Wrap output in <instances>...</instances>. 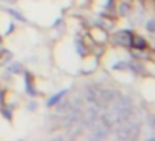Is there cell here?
Returning <instances> with one entry per match:
<instances>
[{
	"label": "cell",
	"instance_id": "1",
	"mask_svg": "<svg viewBox=\"0 0 155 141\" xmlns=\"http://www.w3.org/2000/svg\"><path fill=\"white\" fill-rule=\"evenodd\" d=\"M115 134H117L118 139H137L138 134H140V121L137 118H132V120L125 121V123L115 124Z\"/></svg>",
	"mask_w": 155,
	"mask_h": 141
},
{
	"label": "cell",
	"instance_id": "13",
	"mask_svg": "<svg viewBox=\"0 0 155 141\" xmlns=\"http://www.w3.org/2000/svg\"><path fill=\"white\" fill-rule=\"evenodd\" d=\"M2 113H4V116H5V118H7V120H10V118H12V114H10V111H8V110H5V108H4V111H2Z\"/></svg>",
	"mask_w": 155,
	"mask_h": 141
},
{
	"label": "cell",
	"instance_id": "6",
	"mask_svg": "<svg viewBox=\"0 0 155 141\" xmlns=\"http://www.w3.org/2000/svg\"><path fill=\"white\" fill-rule=\"evenodd\" d=\"M70 106H72V101H68V100H64V101H58V106H57V114H65L68 110H70Z\"/></svg>",
	"mask_w": 155,
	"mask_h": 141
},
{
	"label": "cell",
	"instance_id": "12",
	"mask_svg": "<svg viewBox=\"0 0 155 141\" xmlns=\"http://www.w3.org/2000/svg\"><path fill=\"white\" fill-rule=\"evenodd\" d=\"M147 30L148 32H155V20H148L147 22Z\"/></svg>",
	"mask_w": 155,
	"mask_h": 141
},
{
	"label": "cell",
	"instance_id": "4",
	"mask_svg": "<svg viewBox=\"0 0 155 141\" xmlns=\"http://www.w3.org/2000/svg\"><path fill=\"white\" fill-rule=\"evenodd\" d=\"M85 100H87L88 103L98 106V101H100V88L87 86L85 88Z\"/></svg>",
	"mask_w": 155,
	"mask_h": 141
},
{
	"label": "cell",
	"instance_id": "14",
	"mask_svg": "<svg viewBox=\"0 0 155 141\" xmlns=\"http://www.w3.org/2000/svg\"><path fill=\"white\" fill-rule=\"evenodd\" d=\"M27 108H28V110H35V108H37V105H35V103H30Z\"/></svg>",
	"mask_w": 155,
	"mask_h": 141
},
{
	"label": "cell",
	"instance_id": "7",
	"mask_svg": "<svg viewBox=\"0 0 155 141\" xmlns=\"http://www.w3.org/2000/svg\"><path fill=\"white\" fill-rule=\"evenodd\" d=\"M132 45H134L135 48H138V50H145V48H147V42L142 37H134L132 38Z\"/></svg>",
	"mask_w": 155,
	"mask_h": 141
},
{
	"label": "cell",
	"instance_id": "2",
	"mask_svg": "<svg viewBox=\"0 0 155 141\" xmlns=\"http://www.w3.org/2000/svg\"><path fill=\"white\" fill-rule=\"evenodd\" d=\"M90 130H92L90 131V138H92V139H107V138L110 136V130H108L104 123H100L98 120L90 126Z\"/></svg>",
	"mask_w": 155,
	"mask_h": 141
},
{
	"label": "cell",
	"instance_id": "15",
	"mask_svg": "<svg viewBox=\"0 0 155 141\" xmlns=\"http://www.w3.org/2000/svg\"><path fill=\"white\" fill-rule=\"evenodd\" d=\"M150 58H152V60L155 61V50H153V52H152V53H150Z\"/></svg>",
	"mask_w": 155,
	"mask_h": 141
},
{
	"label": "cell",
	"instance_id": "9",
	"mask_svg": "<svg viewBox=\"0 0 155 141\" xmlns=\"http://www.w3.org/2000/svg\"><path fill=\"white\" fill-rule=\"evenodd\" d=\"M10 58H12V53H10V52L2 50V52H0V67H2V65H5L8 60H10Z\"/></svg>",
	"mask_w": 155,
	"mask_h": 141
},
{
	"label": "cell",
	"instance_id": "3",
	"mask_svg": "<svg viewBox=\"0 0 155 141\" xmlns=\"http://www.w3.org/2000/svg\"><path fill=\"white\" fill-rule=\"evenodd\" d=\"M132 38H134V35H132V32H128V30L117 32V33L114 35V42H115V43L122 45V47H127V48L132 47Z\"/></svg>",
	"mask_w": 155,
	"mask_h": 141
},
{
	"label": "cell",
	"instance_id": "11",
	"mask_svg": "<svg viewBox=\"0 0 155 141\" xmlns=\"http://www.w3.org/2000/svg\"><path fill=\"white\" fill-rule=\"evenodd\" d=\"M8 12H10V14H12V15H14V17H15V18H18V20H20V22H25V17H24V15H22V14H18V12H15V10H12V8H10V10H8Z\"/></svg>",
	"mask_w": 155,
	"mask_h": 141
},
{
	"label": "cell",
	"instance_id": "10",
	"mask_svg": "<svg viewBox=\"0 0 155 141\" xmlns=\"http://www.w3.org/2000/svg\"><path fill=\"white\" fill-rule=\"evenodd\" d=\"M128 10H130V5L127 4V2H122L120 4V10H118V14L120 15H127Z\"/></svg>",
	"mask_w": 155,
	"mask_h": 141
},
{
	"label": "cell",
	"instance_id": "5",
	"mask_svg": "<svg viewBox=\"0 0 155 141\" xmlns=\"http://www.w3.org/2000/svg\"><path fill=\"white\" fill-rule=\"evenodd\" d=\"M97 120H98V108L94 105V106H90L85 111V124H87V126H92Z\"/></svg>",
	"mask_w": 155,
	"mask_h": 141
},
{
	"label": "cell",
	"instance_id": "8",
	"mask_svg": "<svg viewBox=\"0 0 155 141\" xmlns=\"http://www.w3.org/2000/svg\"><path fill=\"white\" fill-rule=\"evenodd\" d=\"M65 93H67V90H62L60 91V93H57V95H54V96H52L50 98V100H48L47 101V105H48V106H55V105H57L58 103V101H60L62 100V98H64V95Z\"/></svg>",
	"mask_w": 155,
	"mask_h": 141
}]
</instances>
